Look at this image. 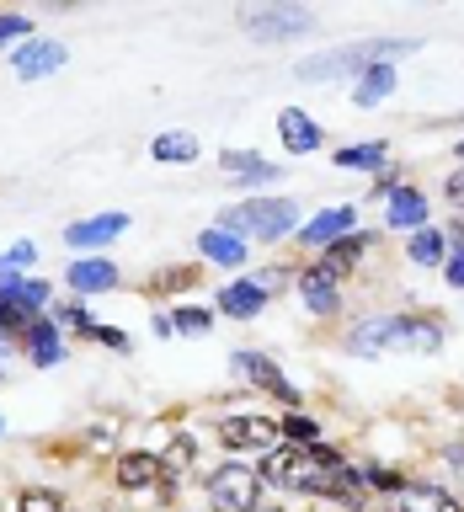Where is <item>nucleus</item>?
Listing matches in <instances>:
<instances>
[{
    "label": "nucleus",
    "mask_w": 464,
    "mask_h": 512,
    "mask_svg": "<svg viewBox=\"0 0 464 512\" xmlns=\"http://www.w3.org/2000/svg\"><path fill=\"white\" fill-rule=\"evenodd\" d=\"M272 480H283V486H294V491H310V496H352V470L342 459L331 454V448H294V454H278L267 464Z\"/></svg>",
    "instance_id": "f257e3e1"
},
{
    "label": "nucleus",
    "mask_w": 464,
    "mask_h": 512,
    "mask_svg": "<svg viewBox=\"0 0 464 512\" xmlns=\"http://www.w3.org/2000/svg\"><path fill=\"white\" fill-rule=\"evenodd\" d=\"M443 331L432 320H416V315H374L363 326H352L347 336V352L358 358H374V352H390V347H422V352H438Z\"/></svg>",
    "instance_id": "f03ea898"
},
{
    "label": "nucleus",
    "mask_w": 464,
    "mask_h": 512,
    "mask_svg": "<svg viewBox=\"0 0 464 512\" xmlns=\"http://www.w3.org/2000/svg\"><path fill=\"white\" fill-rule=\"evenodd\" d=\"M411 38H390V43H358V48H331L299 64V80H336V75H368L374 64H390L395 54H411Z\"/></svg>",
    "instance_id": "7ed1b4c3"
},
{
    "label": "nucleus",
    "mask_w": 464,
    "mask_h": 512,
    "mask_svg": "<svg viewBox=\"0 0 464 512\" xmlns=\"http://www.w3.org/2000/svg\"><path fill=\"white\" fill-rule=\"evenodd\" d=\"M294 214H299V208L288 198H251V203H240V208L224 214V230H230V235L251 230L256 240H278V235L294 230Z\"/></svg>",
    "instance_id": "20e7f679"
},
{
    "label": "nucleus",
    "mask_w": 464,
    "mask_h": 512,
    "mask_svg": "<svg viewBox=\"0 0 464 512\" xmlns=\"http://www.w3.org/2000/svg\"><path fill=\"white\" fill-rule=\"evenodd\" d=\"M240 27H246L256 43H283V38H294V32H310L315 16L304 6H240Z\"/></svg>",
    "instance_id": "39448f33"
},
{
    "label": "nucleus",
    "mask_w": 464,
    "mask_h": 512,
    "mask_svg": "<svg viewBox=\"0 0 464 512\" xmlns=\"http://www.w3.org/2000/svg\"><path fill=\"white\" fill-rule=\"evenodd\" d=\"M208 496L224 507V512H251L256 496H262V475L251 464H224V470L208 475Z\"/></svg>",
    "instance_id": "423d86ee"
},
{
    "label": "nucleus",
    "mask_w": 464,
    "mask_h": 512,
    "mask_svg": "<svg viewBox=\"0 0 464 512\" xmlns=\"http://www.w3.org/2000/svg\"><path fill=\"white\" fill-rule=\"evenodd\" d=\"M219 443L224 448H251V454H267V448L278 443V427H272L267 416H230V422H219Z\"/></svg>",
    "instance_id": "0eeeda50"
},
{
    "label": "nucleus",
    "mask_w": 464,
    "mask_h": 512,
    "mask_svg": "<svg viewBox=\"0 0 464 512\" xmlns=\"http://www.w3.org/2000/svg\"><path fill=\"white\" fill-rule=\"evenodd\" d=\"M235 374L256 379V384H262V390H272L278 400H288V406H294V400H299V390H294V384L283 379V368L272 363V358H262V352H235Z\"/></svg>",
    "instance_id": "6e6552de"
},
{
    "label": "nucleus",
    "mask_w": 464,
    "mask_h": 512,
    "mask_svg": "<svg viewBox=\"0 0 464 512\" xmlns=\"http://www.w3.org/2000/svg\"><path fill=\"white\" fill-rule=\"evenodd\" d=\"M160 475H166V459H155V454H123L118 459L123 491H150V486H160Z\"/></svg>",
    "instance_id": "1a4fd4ad"
},
{
    "label": "nucleus",
    "mask_w": 464,
    "mask_h": 512,
    "mask_svg": "<svg viewBox=\"0 0 464 512\" xmlns=\"http://www.w3.org/2000/svg\"><path fill=\"white\" fill-rule=\"evenodd\" d=\"M112 283H118V267L102 262V256H80V262L70 267V288H75V294H107Z\"/></svg>",
    "instance_id": "9d476101"
},
{
    "label": "nucleus",
    "mask_w": 464,
    "mask_h": 512,
    "mask_svg": "<svg viewBox=\"0 0 464 512\" xmlns=\"http://www.w3.org/2000/svg\"><path fill=\"white\" fill-rule=\"evenodd\" d=\"M123 230H128V214H102V219L70 224V230H64V240H70V246H107V240L123 235Z\"/></svg>",
    "instance_id": "9b49d317"
},
{
    "label": "nucleus",
    "mask_w": 464,
    "mask_h": 512,
    "mask_svg": "<svg viewBox=\"0 0 464 512\" xmlns=\"http://www.w3.org/2000/svg\"><path fill=\"white\" fill-rule=\"evenodd\" d=\"M390 224L395 230H427V198L416 187H395L390 192Z\"/></svg>",
    "instance_id": "f8f14e48"
},
{
    "label": "nucleus",
    "mask_w": 464,
    "mask_h": 512,
    "mask_svg": "<svg viewBox=\"0 0 464 512\" xmlns=\"http://www.w3.org/2000/svg\"><path fill=\"white\" fill-rule=\"evenodd\" d=\"M64 64V43H27L16 54V75L22 80H38V75H54Z\"/></svg>",
    "instance_id": "ddd939ff"
},
{
    "label": "nucleus",
    "mask_w": 464,
    "mask_h": 512,
    "mask_svg": "<svg viewBox=\"0 0 464 512\" xmlns=\"http://www.w3.org/2000/svg\"><path fill=\"white\" fill-rule=\"evenodd\" d=\"M395 512H464L448 491H432V486H400L395 491Z\"/></svg>",
    "instance_id": "4468645a"
},
{
    "label": "nucleus",
    "mask_w": 464,
    "mask_h": 512,
    "mask_svg": "<svg viewBox=\"0 0 464 512\" xmlns=\"http://www.w3.org/2000/svg\"><path fill=\"white\" fill-rule=\"evenodd\" d=\"M342 235H352V208H326L320 219L304 224V246H336Z\"/></svg>",
    "instance_id": "2eb2a0df"
},
{
    "label": "nucleus",
    "mask_w": 464,
    "mask_h": 512,
    "mask_svg": "<svg viewBox=\"0 0 464 512\" xmlns=\"http://www.w3.org/2000/svg\"><path fill=\"white\" fill-rule=\"evenodd\" d=\"M299 294H304V304H310L315 315H331L336 304H342V299H336V278H331L326 267H310V272H304V278H299Z\"/></svg>",
    "instance_id": "dca6fc26"
},
{
    "label": "nucleus",
    "mask_w": 464,
    "mask_h": 512,
    "mask_svg": "<svg viewBox=\"0 0 464 512\" xmlns=\"http://www.w3.org/2000/svg\"><path fill=\"white\" fill-rule=\"evenodd\" d=\"M278 128H283V144H288L294 155H310V150H320V128H315L310 118H304L299 107H288L283 118H278Z\"/></svg>",
    "instance_id": "f3484780"
},
{
    "label": "nucleus",
    "mask_w": 464,
    "mask_h": 512,
    "mask_svg": "<svg viewBox=\"0 0 464 512\" xmlns=\"http://www.w3.org/2000/svg\"><path fill=\"white\" fill-rule=\"evenodd\" d=\"M219 299H224V315H235V320H251V315H262V304H267V288H262V283H230Z\"/></svg>",
    "instance_id": "a211bd4d"
},
{
    "label": "nucleus",
    "mask_w": 464,
    "mask_h": 512,
    "mask_svg": "<svg viewBox=\"0 0 464 512\" xmlns=\"http://www.w3.org/2000/svg\"><path fill=\"white\" fill-rule=\"evenodd\" d=\"M198 251L208 256V262H219V267L246 262V246H240V235H230V230H203L198 235Z\"/></svg>",
    "instance_id": "6ab92c4d"
},
{
    "label": "nucleus",
    "mask_w": 464,
    "mask_h": 512,
    "mask_svg": "<svg viewBox=\"0 0 464 512\" xmlns=\"http://www.w3.org/2000/svg\"><path fill=\"white\" fill-rule=\"evenodd\" d=\"M368 246H374V235H342L336 246H326V262H320V267H326L331 278H336V272H347V267L358 262V256H363Z\"/></svg>",
    "instance_id": "aec40b11"
},
{
    "label": "nucleus",
    "mask_w": 464,
    "mask_h": 512,
    "mask_svg": "<svg viewBox=\"0 0 464 512\" xmlns=\"http://www.w3.org/2000/svg\"><path fill=\"white\" fill-rule=\"evenodd\" d=\"M390 91H395V70H390V64H374V70H368V75L358 80L352 102H358V107H374V102H384Z\"/></svg>",
    "instance_id": "412c9836"
},
{
    "label": "nucleus",
    "mask_w": 464,
    "mask_h": 512,
    "mask_svg": "<svg viewBox=\"0 0 464 512\" xmlns=\"http://www.w3.org/2000/svg\"><path fill=\"white\" fill-rule=\"evenodd\" d=\"M224 171H230L235 182H272V176H278V166H272V160H262V155H240V150L224 155Z\"/></svg>",
    "instance_id": "4be33fe9"
},
{
    "label": "nucleus",
    "mask_w": 464,
    "mask_h": 512,
    "mask_svg": "<svg viewBox=\"0 0 464 512\" xmlns=\"http://www.w3.org/2000/svg\"><path fill=\"white\" fill-rule=\"evenodd\" d=\"M27 342H32V363H38V368H48V363L64 358V347H59V336H54V326H48V320H32V326H27Z\"/></svg>",
    "instance_id": "5701e85b"
},
{
    "label": "nucleus",
    "mask_w": 464,
    "mask_h": 512,
    "mask_svg": "<svg viewBox=\"0 0 464 512\" xmlns=\"http://www.w3.org/2000/svg\"><path fill=\"white\" fill-rule=\"evenodd\" d=\"M0 299H11L16 310H43V299H48V283H16V278H0Z\"/></svg>",
    "instance_id": "b1692460"
},
{
    "label": "nucleus",
    "mask_w": 464,
    "mask_h": 512,
    "mask_svg": "<svg viewBox=\"0 0 464 512\" xmlns=\"http://www.w3.org/2000/svg\"><path fill=\"white\" fill-rule=\"evenodd\" d=\"M406 256H411L416 267H438V262H443V235H438V230H416Z\"/></svg>",
    "instance_id": "393cba45"
},
{
    "label": "nucleus",
    "mask_w": 464,
    "mask_h": 512,
    "mask_svg": "<svg viewBox=\"0 0 464 512\" xmlns=\"http://www.w3.org/2000/svg\"><path fill=\"white\" fill-rule=\"evenodd\" d=\"M150 150H155V160H192L198 155V139L192 134H160Z\"/></svg>",
    "instance_id": "a878e982"
},
{
    "label": "nucleus",
    "mask_w": 464,
    "mask_h": 512,
    "mask_svg": "<svg viewBox=\"0 0 464 512\" xmlns=\"http://www.w3.org/2000/svg\"><path fill=\"white\" fill-rule=\"evenodd\" d=\"M384 144H352V150H336V166H379Z\"/></svg>",
    "instance_id": "bb28decb"
},
{
    "label": "nucleus",
    "mask_w": 464,
    "mask_h": 512,
    "mask_svg": "<svg viewBox=\"0 0 464 512\" xmlns=\"http://www.w3.org/2000/svg\"><path fill=\"white\" fill-rule=\"evenodd\" d=\"M283 432H288V438H299L304 448H315V422H310V416H288Z\"/></svg>",
    "instance_id": "cd10ccee"
},
{
    "label": "nucleus",
    "mask_w": 464,
    "mask_h": 512,
    "mask_svg": "<svg viewBox=\"0 0 464 512\" xmlns=\"http://www.w3.org/2000/svg\"><path fill=\"white\" fill-rule=\"evenodd\" d=\"M22 512H59V496L54 491H27L22 496Z\"/></svg>",
    "instance_id": "c85d7f7f"
},
{
    "label": "nucleus",
    "mask_w": 464,
    "mask_h": 512,
    "mask_svg": "<svg viewBox=\"0 0 464 512\" xmlns=\"http://www.w3.org/2000/svg\"><path fill=\"white\" fill-rule=\"evenodd\" d=\"M86 331H91L102 347H112V352H128V336H123V331H112V326H86Z\"/></svg>",
    "instance_id": "c756f323"
},
{
    "label": "nucleus",
    "mask_w": 464,
    "mask_h": 512,
    "mask_svg": "<svg viewBox=\"0 0 464 512\" xmlns=\"http://www.w3.org/2000/svg\"><path fill=\"white\" fill-rule=\"evenodd\" d=\"M363 480H368V486H379V491H400V475L395 470H379V464H374V470H363Z\"/></svg>",
    "instance_id": "7c9ffc66"
},
{
    "label": "nucleus",
    "mask_w": 464,
    "mask_h": 512,
    "mask_svg": "<svg viewBox=\"0 0 464 512\" xmlns=\"http://www.w3.org/2000/svg\"><path fill=\"white\" fill-rule=\"evenodd\" d=\"M11 38H27V16H0V43Z\"/></svg>",
    "instance_id": "2f4dec72"
},
{
    "label": "nucleus",
    "mask_w": 464,
    "mask_h": 512,
    "mask_svg": "<svg viewBox=\"0 0 464 512\" xmlns=\"http://www.w3.org/2000/svg\"><path fill=\"white\" fill-rule=\"evenodd\" d=\"M176 331H208V310H182L176 315Z\"/></svg>",
    "instance_id": "473e14b6"
},
{
    "label": "nucleus",
    "mask_w": 464,
    "mask_h": 512,
    "mask_svg": "<svg viewBox=\"0 0 464 512\" xmlns=\"http://www.w3.org/2000/svg\"><path fill=\"white\" fill-rule=\"evenodd\" d=\"M459 240H464V224H459ZM448 283H454V288H464V246L454 251V262H448Z\"/></svg>",
    "instance_id": "72a5a7b5"
},
{
    "label": "nucleus",
    "mask_w": 464,
    "mask_h": 512,
    "mask_svg": "<svg viewBox=\"0 0 464 512\" xmlns=\"http://www.w3.org/2000/svg\"><path fill=\"white\" fill-rule=\"evenodd\" d=\"M187 459H192V443H187V438H176V443H171V459H166V470H171V464H187Z\"/></svg>",
    "instance_id": "f704fd0d"
},
{
    "label": "nucleus",
    "mask_w": 464,
    "mask_h": 512,
    "mask_svg": "<svg viewBox=\"0 0 464 512\" xmlns=\"http://www.w3.org/2000/svg\"><path fill=\"white\" fill-rule=\"evenodd\" d=\"M448 198H454V203H464V171H454V176H448Z\"/></svg>",
    "instance_id": "c9c22d12"
},
{
    "label": "nucleus",
    "mask_w": 464,
    "mask_h": 512,
    "mask_svg": "<svg viewBox=\"0 0 464 512\" xmlns=\"http://www.w3.org/2000/svg\"><path fill=\"white\" fill-rule=\"evenodd\" d=\"M448 459H454V464H464V448H454V454H448Z\"/></svg>",
    "instance_id": "e433bc0d"
},
{
    "label": "nucleus",
    "mask_w": 464,
    "mask_h": 512,
    "mask_svg": "<svg viewBox=\"0 0 464 512\" xmlns=\"http://www.w3.org/2000/svg\"><path fill=\"white\" fill-rule=\"evenodd\" d=\"M459 160H464V139H459Z\"/></svg>",
    "instance_id": "4c0bfd02"
},
{
    "label": "nucleus",
    "mask_w": 464,
    "mask_h": 512,
    "mask_svg": "<svg viewBox=\"0 0 464 512\" xmlns=\"http://www.w3.org/2000/svg\"><path fill=\"white\" fill-rule=\"evenodd\" d=\"M0 432H6V416H0Z\"/></svg>",
    "instance_id": "58836bf2"
}]
</instances>
